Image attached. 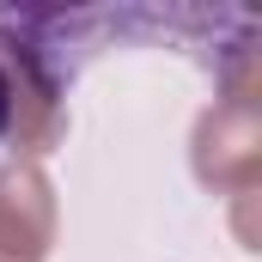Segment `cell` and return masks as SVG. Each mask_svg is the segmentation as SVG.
Listing matches in <instances>:
<instances>
[{"label": "cell", "instance_id": "1", "mask_svg": "<svg viewBox=\"0 0 262 262\" xmlns=\"http://www.w3.org/2000/svg\"><path fill=\"white\" fill-rule=\"evenodd\" d=\"M12 122H18V92H12V73L0 67V134L12 128Z\"/></svg>", "mask_w": 262, "mask_h": 262}]
</instances>
